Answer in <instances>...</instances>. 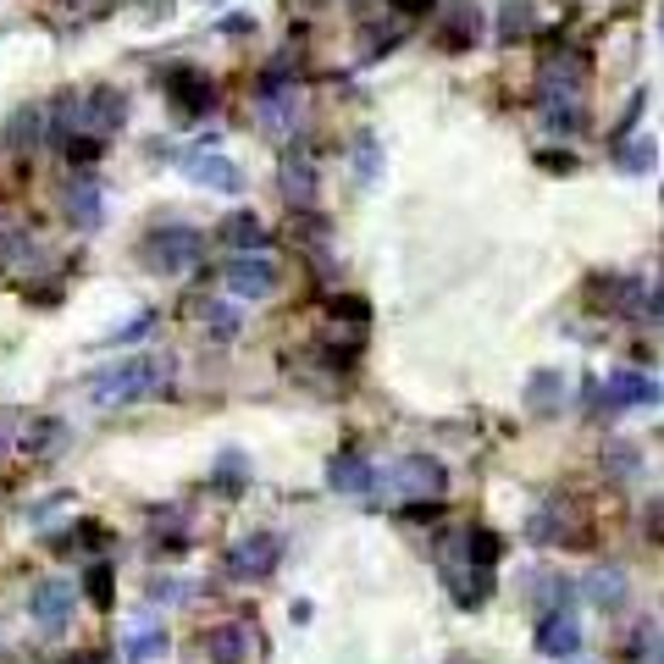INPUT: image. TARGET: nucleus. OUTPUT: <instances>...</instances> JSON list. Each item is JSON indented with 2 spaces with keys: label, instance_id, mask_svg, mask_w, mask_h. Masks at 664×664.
<instances>
[{
  "label": "nucleus",
  "instance_id": "f3484780",
  "mask_svg": "<svg viewBox=\"0 0 664 664\" xmlns=\"http://www.w3.org/2000/svg\"><path fill=\"white\" fill-rule=\"evenodd\" d=\"M625 167H631V172L653 167V139H647V144H631V150H625Z\"/></svg>",
  "mask_w": 664,
  "mask_h": 664
},
{
  "label": "nucleus",
  "instance_id": "2eb2a0df",
  "mask_svg": "<svg viewBox=\"0 0 664 664\" xmlns=\"http://www.w3.org/2000/svg\"><path fill=\"white\" fill-rule=\"evenodd\" d=\"M34 609H40V620H45V625H56V620H62V609H67V587H40V603H34Z\"/></svg>",
  "mask_w": 664,
  "mask_h": 664
},
{
  "label": "nucleus",
  "instance_id": "dca6fc26",
  "mask_svg": "<svg viewBox=\"0 0 664 664\" xmlns=\"http://www.w3.org/2000/svg\"><path fill=\"white\" fill-rule=\"evenodd\" d=\"M332 482H339V488H366L361 460H339V465H332Z\"/></svg>",
  "mask_w": 664,
  "mask_h": 664
},
{
  "label": "nucleus",
  "instance_id": "20e7f679",
  "mask_svg": "<svg viewBox=\"0 0 664 664\" xmlns=\"http://www.w3.org/2000/svg\"><path fill=\"white\" fill-rule=\"evenodd\" d=\"M183 172H189L194 183H205V189H222V194L238 189V167H233L227 156H205V150H194V156H183Z\"/></svg>",
  "mask_w": 664,
  "mask_h": 664
},
{
  "label": "nucleus",
  "instance_id": "39448f33",
  "mask_svg": "<svg viewBox=\"0 0 664 664\" xmlns=\"http://www.w3.org/2000/svg\"><path fill=\"white\" fill-rule=\"evenodd\" d=\"M282 189H288V205H315V200H321L315 161H310V156H288V161H282Z\"/></svg>",
  "mask_w": 664,
  "mask_h": 664
},
{
  "label": "nucleus",
  "instance_id": "ddd939ff",
  "mask_svg": "<svg viewBox=\"0 0 664 664\" xmlns=\"http://www.w3.org/2000/svg\"><path fill=\"white\" fill-rule=\"evenodd\" d=\"M67 161H73V167H95V161H100V133H78V139H67Z\"/></svg>",
  "mask_w": 664,
  "mask_h": 664
},
{
  "label": "nucleus",
  "instance_id": "423d86ee",
  "mask_svg": "<svg viewBox=\"0 0 664 664\" xmlns=\"http://www.w3.org/2000/svg\"><path fill=\"white\" fill-rule=\"evenodd\" d=\"M476 40H482V12L460 0V7L449 12V29H443V51H465V45H476Z\"/></svg>",
  "mask_w": 664,
  "mask_h": 664
},
{
  "label": "nucleus",
  "instance_id": "f8f14e48",
  "mask_svg": "<svg viewBox=\"0 0 664 664\" xmlns=\"http://www.w3.org/2000/svg\"><path fill=\"white\" fill-rule=\"evenodd\" d=\"M526 29H532V0H504V29H499V34H504V40H521Z\"/></svg>",
  "mask_w": 664,
  "mask_h": 664
},
{
  "label": "nucleus",
  "instance_id": "a211bd4d",
  "mask_svg": "<svg viewBox=\"0 0 664 664\" xmlns=\"http://www.w3.org/2000/svg\"><path fill=\"white\" fill-rule=\"evenodd\" d=\"M394 12H405V18H427L432 12V0H388Z\"/></svg>",
  "mask_w": 664,
  "mask_h": 664
},
{
  "label": "nucleus",
  "instance_id": "4468645a",
  "mask_svg": "<svg viewBox=\"0 0 664 664\" xmlns=\"http://www.w3.org/2000/svg\"><path fill=\"white\" fill-rule=\"evenodd\" d=\"M570 647H576V625H570V620L543 625V653H570Z\"/></svg>",
  "mask_w": 664,
  "mask_h": 664
},
{
  "label": "nucleus",
  "instance_id": "0eeeda50",
  "mask_svg": "<svg viewBox=\"0 0 664 664\" xmlns=\"http://www.w3.org/2000/svg\"><path fill=\"white\" fill-rule=\"evenodd\" d=\"M84 106H95V117H89V122H95L100 133H106V128H122V117H128V100H122L111 84L89 89V95H84Z\"/></svg>",
  "mask_w": 664,
  "mask_h": 664
},
{
  "label": "nucleus",
  "instance_id": "7ed1b4c3",
  "mask_svg": "<svg viewBox=\"0 0 664 664\" xmlns=\"http://www.w3.org/2000/svg\"><path fill=\"white\" fill-rule=\"evenodd\" d=\"M222 277H227V288L244 293V299H266V293L277 288V266L260 260V255H238V260H227Z\"/></svg>",
  "mask_w": 664,
  "mask_h": 664
},
{
  "label": "nucleus",
  "instance_id": "6ab92c4d",
  "mask_svg": "<svg viewBox=\"0 0 664 664\" xmlns=\"http://www.w3.org/2000/svg\"><path fill=\"white\" fill-rule=\"evenodd\" d=\"M222 29H227V34H249V29H255V18H227Z\"/></svg>",
  "mask_w": 664,
  "mask_h": 664
},
{
  "label": "nucleus",
  "instance_id": "f03ea898",
  "mask_svg": "<svg viewBox=\"0 0 664 664\" xmlns=\"http://www.w3.org/2000/svg\"><path fill=\"white\" fill-rule=\"evenodd\" d=\"M200 233L194 227H183V222H167V227H156L150 233V266L156 271H183L189 260H200Z\"/></svg>",
  "mask_w": 664,
  "mask_h": 664
},
{
  "label": "nucleus",
  "instance_id": "f257e3e1",
  "mask_svg": "<svg viewBox=\"0 0 664 664\" xmlns=\"http://www.w3.org/2000/svg\"><path fill=\"white\" fill-rule=\"evenodd\" d=\"M161 89H167V100H172V111H178L183 122H194V117H205V111L216 106L211 78H205L200 67H189V62H172V67L161 73Z\"/></svg>",
  "mask_w": 664,
  "mask_h": 664
},
{
  "label": "nucleus",
  "instance_id": "6e6552de",
  "mask_svg": "<svg viewBox=\"0 0 664 664\" xmlns=\"http://www.w3.org/2000/svg\"><path fill=\"white\" fill-rule=\"evenodd\" d=\"M67 216H73L78 227H95V222H100V183H95V178H78V183L67 189Z\"/></svg>",
  "mask_w": 664,
  "mask_h": 664
},
{
  "label": "nucleus",
  "instance_id": "9d476101",
  "mask_svg": "<svg viewBox=\"0 0 664 664\" xmlns=\"http://www.w3.org/2000/svg\"><path fill=\"white\" fill-rule=\"evenodd\" d=\"M216 238H222V244H238V249H249V244H260V222H255L249 211H233V216L216 227Z\"/></svg>",
  "mask_w": 664,
  "mask_h": 664
},
{
  "label": "nucleus",
  "instance_id": "1a4fd4ad",
  "mask_svg": "<svg viewBox=\"0 0 664 664\" xmlns=\"http://www.w3.org/2000/svg\"><path fill=\"white\" fill-rule=\"evenodd\" d=\"M233 565H238V570H255V576H266V570L277 565V537H255V543H238Z\"/></svg>",
  "mask_w": 664,
  "mask_h": 664
},
{
  "label": "nucleus",
  "instance_id": "9b49d317",
  "mask_svg": "<svg viewBox=\"0 0 664 664\" xmlns=\"http://www.w3.org/2000/svg\"><path fill=\"white\" fill-rule=\"evenodd\" d=\"M40 122H45V111L40 106H23L18 117H12V128H7V144L18 150V144H34L40 139Z\"/></svg>",
  "mask_w": 664,
  "mask_h": 664
}]
</instances>
